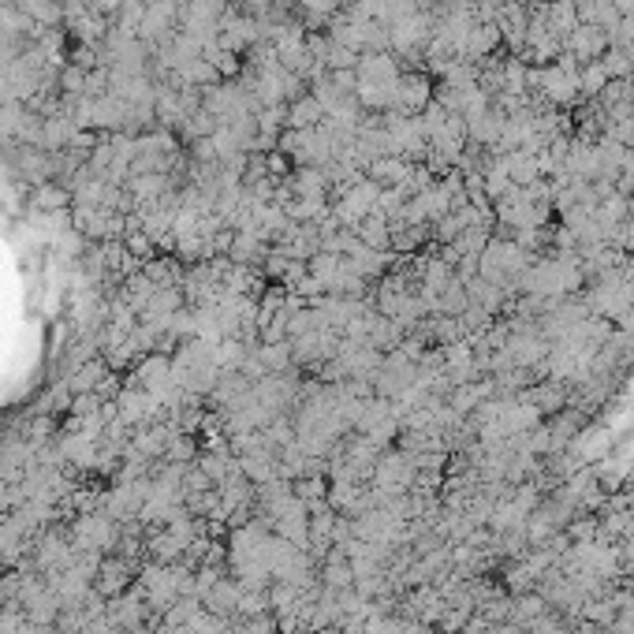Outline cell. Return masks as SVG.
<instances>
[{
  "label": "cell",
  "instance_id": "1",
  "mask_svg": "<svg viewBox=\"0 0 634 634\" xmlns=\"http://www.w3.org/2000/svg\"><path fill=\"white\" fill-rule=\"evenodd\" d=\"M605 38H601V30H593V26H586V30H575V38H571V45H575V53L579 56H593L597 53V45H601Z\"/></svg>",
  "mask_w": 634,
  "mask_h": 634
},
{
  "label": "cell",
  "instance_id": "2",
  "mask_svg": "<svg viewBox=\"0 0 634 634\" xmlns=\"http://www.w3.org/2000/svg\"><path fill=\"white\" fill-rule=\"evenodd\" d=\"M601 86H605V67H589V72L582 75V90L586 94H597Z\"/></svg>",
  "mask_w": 634,
  "mask_h": 634
}]
</instances>
